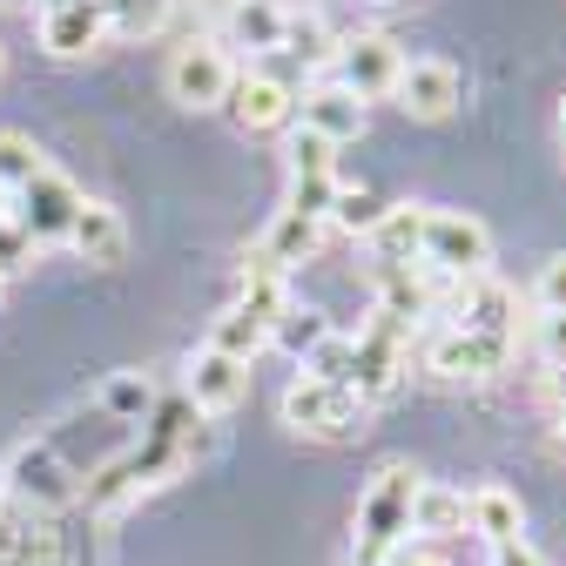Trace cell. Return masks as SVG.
Returning a JSON list of instances; mask_svg holds the SVG:
<instances>
[{
  "label": "cell",
  "mask_w": 566,
  "mask_h": 566,
  "mask_svg": "<svg viewBox=\"0 0 566 566\" xmlns=\"http://www.w3.org/2000/svg\"><path fill=\"white\" fill-rule=\"evenodd\" d=\"M0 223H8V196H0Z\"/></svg>",
  "instance_id": "60d3db41"
},
{
  "label": "cell",
  "mask_w": 566,
  "mask_h": 566,
  "mask_svg": "<svg viewBox=\"0 0 566 566\" xmlns=\"http://www.w3.org/2000/svg\"><path fill=\"white\" fill-rule=\"evenodd\" d=\"M304 378H331V385H350V337L344 331H331L311 358H304Z\"/></svg>",
  "instance_id": "4dcf8cb0"
},
{
  "label": "cell",
  "mask_w": 566,
  "mask_h": 566,
  "mask_svg": "<svg viewBox=\"0 0 566 566\" xmlns=\"http://www.w3.org/2000/svg\"><path fill=\"white\" fill-rule=\"evenodd\" d=\"M196 8H202L209 21H230V8H237V0H196Z\"/></svg>",
  "instance_id": "d590c367"
},
{
  "label": "cell",
  "mask_w": 566,
  "mask_h": 566,
  "mask_svg": "<svg viewBox=\"0 0 566 566\" xmlns=\"http://www.w3.org/2000/svg\"><path fill=\"white\" fill-rule=\"evenodd\" d=\"M446 311H452V324H459V331H485V337H520V297L506 291L500 276H472V283H452Z\"/></svg>",
  "instance_id": "7c38bea8"
},
{
  "label": "cell",
  "mask_w": 566,
  "mask_h": 566,
  "mask_svg": "<svg viewBox=\"0 0 566 566\" xmlns=\"http://www.w3.org/2000/svg\"><path fill=\"white\" fill-rule=\"evenodd\" d=\"M223 115L243 135H276V128H297V88L276 82V75H237Z\"/></svg>",
  "instance_id": "30bf717a"
},
{
  "label": "cell",
  "mask_w": 566,
  "mask_h": 566,
  "mask_svg": "<svg viewBox=\"0 0 566 566\" xmlns=\"http://www.w3.org/2000/svg\"><path fill=\"white\" fill-rule=\"evenodd\" d=\"M337 176H297L291 182V202H283V209H291V217H311V223H331V202H337Z\"/></svg>",
  "instance_id": "f546056e"
},
{
  "label": "cell",
  "mask_w": 566,
  "mask_h": 566,
  "mask_svg": "<svg viewBox=\"0 0 566 566\" xmlns=\"http://www.w3.org/2000/svg\"><path fill=\"white\" fill-rule=\"evenodd\" d=\"M324 337H331V324H324L317 311H297V304L283 311V317H276V331H270V344H283L291 358H311V350H317Z\"/></svg>",
  "instance_id": "83f0119b"
},
{
  "label": "cell",
  "mask_w": 566,
  "mask_h": 566,
  "mask_svg": "<svg viewBox=\"0 0 566 566\" xmlns=\"http://www.w3.org/2000/svg\"><path fill=\"white\" fill-rule=\"evenodd\" d=\"M398 75H405V48L391 41V34H350V41H337L331 48V82L337 88H350L365 108L371 102H385L391 88H398Z\"/></svg>",
  "instance_id": "277c9868"
},
{
  "label": "cell",
  "mask_w": 566,
  "mask_h": 566,
  "mask_svg": "<svg viewBox=\"0 0 566 566\" xmlns=\"http://www.w3.org/2000/svg\"><path fill=\"white\" fill-rule=\"evenodd\" d=\"M418 566H446V559H432V553H424V559H418Z\"/></svg>",
  "instance_id": "ab89813d"
},
{
  "label": "cell",
  "mask_w": 566,
  "mask_h": 566,
  "mask_svg": "<svg viewBox=\"0 0 566 566\" xmlns=\"http://www.w3.org/2000/svg\"><path fill=\"white\" fill-rule=\"evenodd\" d=\"M411 492H418V465H405V459L378 465L358 513H350V559L358 566H378L398 539H411Z\"/></svg>",
  "instance_id": "6da1fadb"
},
{
  "label": "cell",
  "mask_w": 566,
  "mask_h": 566,
  "mask_svg": "<svg viewBox=\"0 0 566 566\" xmlns=\"http://www.w3.org/2000/svg\"><path fill=\"white\" fill-rule=\"evenodd\" d=\"M67 250H75L82 263H95V270H115V263L128 256V223H122V209H115V202H88V196H82L75 230H67Z\"/></svg>",
  "instance_id": "2e32d148"
},
{
  "label": "cell",
  "mask_w": 566,
  "mask_h": 566,
  "mask_svg": "<svg viewBox=\"0 0 566 566\" xmlns=\"http://www.w3.org/2000/svg\"><path fill=\"white\" fill-rule=\"evenodd\" d=\"M283 21H291V8H283V0H237L223 28H230L237 48L270 54V48H283Z\"/></svg>",
  "instance_id": "ffe728a7"
},
{
  "label": "cell",
  "mask_w": 566,
  "mask_h": 566,
  "mask_svg": "<svg viewBox=\"0 0 566 566\" xmlns=\"http://www.w3.org/2000/svg\"><path fill=\"white\" fill-rule=\"evenodd\" d=\"M102 411H108V418L142 424V418L156 411V385L142 378V371H108V378H102Z\"/></svg>",
  "instance_id": "603a6c76"
},
{
  "label": "cell",
  "mask_w": 566,
  "mask_h": 566,
  "mask_svg": "<svg viewBox=\"0 0 566 566\" xmlns=\"http://www.w3.org/2000/svg\"><path fill=\"white\" fill-rule=\"evenodd\" d=\"M263 344H270V331H263V324H256L243 304H230L217 324H209V350H223V358H243V365H250Z\"/></svg>",
  "instance_id": "7402d4cb"
},
{
  "label": "cell",
  "mask_w": 566,
  "mask_h": 566,
  "mask_svg": "<svg viewBox=\"0 0 566 566\" xmlns=\"http://www.w3.org/2000/svg\"><path fill=\"white\" fill-rule=\"evenodd\" d=\"M539 358H546L553 371H566V311H546V317H539Z\"/></svg>",
  "instance_id": "d6a6232c"
},
{
  "label": "cell",
  "mask_w": 566,
  "mask_h": 566,
  "mask_svg": "<svg viewBox=\"0 0 566 566\" xmlns=\"http://www.w3.org/2000/svg\"><path fill=\"white\" fill-rule=\"evenodd\" d=\"M54 566H61V559H54Z\"/></svg>",
  "instance_id": "ee69618b"
},
{
  "label": "cell",
  "mask_w": 566,
  "mask_h": 566,
  "mask_svg": "<svg viewBox=\"0 0 566 566\" xmlns=\"http://www.w3.org/2000/svg\"><path fill=\"white\" fill-rule=\"evenodd\" d=\"M41 169H48V163H41V149H34V142H28L21 128H0V196L14 202V196H21V189L41 176Z\"/></svg>",
  "instance_id": "d4e9b609"
},
{
  "label": "cell",
  "mask_w": 566,
  "mask_h": 566,
  "mask_svg": "<svg viewBox=\"0 0 566 566\" xmlns=\"http://www.w3.org/2000/svg\"><path fill=\"white\" fill-rule=\"evenodd\" d=\"M108 41V14L102 0H41V48L61 61H82Z\"/></svg>",
  "instance_id": "8fae6325"
},
{
  "label": "cell",
  "mask_w": 566,
  "mask_h": 566,
  "mask_svg": "<svg viewBox=\"0 0 566 566\" xmlns=\"http://www.w3.org/2000/svg\"><path fill=\"white\" fill-rule=\"evenodd\" d=\"M378 8H391V0H378Z\"/></svg>",
  "instance_id": "7bdbcfd3"
},
{
  "label": "cell",
  "mask_w": 566,
  "mask_h": 566,
  "mask_svg": "<svg viewBox=\"0 0 566 566\" xmlns=\"http://www.w3.org/2000/svg\"><path fill=\"white\" fill-rule=\"evenodd\" d=\"M243 391H250V365H243V358H223V350H209V344L189 358L182 398H189L196 411L223 418V411H237V405H243Z\"/></svg>",
  "instance_id": "4fadbf2b"
},
{
  "label": "cell",
  "mask_w": 566,
  "mask_h": 566,
  "mask_svg": "<svg viewBox=\"0 0 566 566\" xmlns=\"http://www.w3.org/2000/svg\"><path fill=\"white\" fill-rule=\"evenodd\" d=\"M283 54H297L304 67H324V61H331L324 21H317V14H291V21H283Z\"/></svg>",
  "instance_id": "f1b7e54d"
},
{
  "label": "cell",
  "mask_w": 566,
  "mask_h": 566,
  "mask_svg": "<svg viewBox=\"0 0 566 566\" xmlns=\"http://www.w3.org/2000/svg\"><path fill=\"white\" fill-rule=\"evenodd\" d=\"M553 446H559V452H566V398H559V405H553Z\"/></svg>",
  "instance_id": "8d00e7d4"
},
{
  "label": "cell",
  "mask_w": 566,
  "mask_h": 566,
  "mask_svg": "<svg viewBox=\"0 0 566 566\" xmlns=\"http://www.w3.org/2000/svg\"><path fill=\"white\" fill-rule=\"evenodd\" d=\"M297 128H317L324 142H358L365 135V102L350 95V88H337V82H317L304 102H297Z\"/></svg>",
  "instance_id": "e0dca14e"
},
{
  "label": "cell",
  "mask_w": 566,
  "mask_h": 566,
  "mask_svg": "<svg viewBox=\"0 0 566 566\" xmlns=\"http://www.w3.org/2000/svg\"><path fill=\"white\" fill-rule=\"evenodd\" d=\"M391 102H398L411 122H446V115L465 102V75H459L452 61H439V54H418V61H405Z\"/></svg>",
  "instance_id": "9c48e42d"
},
{
  "label": "cell",
  "mask_w": 566,
  "mask_h": 566,
  "mask_svg": "<svg viewBox=\"0 0 566 566\" xmlns=\"http://www.w3.org/2000/svg\"><path fill=\"white\" fill-rule=\"evenodd\" d=\"M465 533H479L485 546L526 539V513H520V492H506V485H479V492H465Z\"/></svg>",
  "instance_id": "ac0fdd59"
},
{
  "label": "cell",
  "mask_w": 566,
  "mask_h": 566,
  "mask_svg": "<svg viewBox=\"0 0 566 566\" xmlns=\"http://www.w3.org/2000/svg\"><path fill=\"white\" fill-rule=\"evenodd\" d=\"M533 304H539V317H546V311H566V250L539 263V276H533Z\"/></svg>",
  "instance_id": "1f68e13d"
},
{
  "label": "cell",
  "mask_w": 566,
  "mask_h": 566,
  "mask_svg": "<svg viewBox=\"0 0 566 566\" xmlns=\"http://www.w3.org/2000/svg\"><path fill=\"white\" fill-rule=\"evenodd\" d=\"M492 566H546V559H539V546H526V539H506V546H492Z\"/></svg>",
  "instance_id": "e575fe53"
},
{
  "label": "cell",
  "mask_w": 566,
  "mask_h": 566,
  "mask_svg": "<svg viewBox=\"0 0 566 566\" xmlns=\"http://www.w3.org/2000/svg\"><path fill=\"white\" fill-rule=\"evenodd\" d=\"M237 82V61L223 54V41H182L169 54V102L202 115V108H223Z\"/></svg>",
  "instance_id": "8992f818"
},
{
  "label": "cell",
  "mask_w": 566,
  "mask_h": 566,
  "mask_svg": "<svg viewBox=\"0 0 566 566\" xmlns=\"http://www.w3.org/2000/svg\"><path fill=\"white\" fill-rule=\"evenodd\" d=\"M0 539H8V506H0Z\"/></svg>",
  "instance_id": "f35d334b"
},
{
  "label": "cell",
  "mask_w": 566,
  "mask_h": 566,
  "mask_svg": "<svg viewBox=\"0 0 566 566\" xmlns=\"http://www.w3.org/2000/svg\"><path fill=\"white\" fill-rule=\"evenodd\" d=\"M8 492H14L28 513H54V506L75 500L82 485H75V472L54 459V446H28V452L8 465Z\"/></svg>",
  "instance_id": "5bb4252c"
},
{
  "label": "cell",
  "mask_w": 566,
  "mask_h": 566,
  "mask_svg": "<svg viewBox=\"0 0 566 566\" xmlns=\"http://www.w3.org/2000/svg\"><path fill=\"white\" fill-rule=\"evenodd\" d=\"M424 270H439V276H492V237L479 217H459V209H424V250H418Z\"/></svg>",
  "instance_id": "3957f363"
},
{
  "label": "cell",
  "mask_w": 566,
  "mask_h": 566,
  "mask_svg": "<svg viewBox=\"0 0 566 566\" xmlns=\"http://www.w3.org/2000/svg\"><path fill=\"white\" fill-rule=\"evenodd\" d=\"M559 135H566V95H559Z\"/></svg>",
  "instance_id": "74e56055"
},
{
  "label": "cell",
  "mask_w": 566,
  "mask_h": 566,
  "mask_svg": "<svg viewBox=\"0 0 566 566\" xmlns=\"http://www.w3.org/2000/svg\"><path fill=\"white\" fill-rule=\"evenodd\" d=\"M465 533V492L439 485V479H418L411 492V539H459Z\"/></svg>",
  "instance_id": "d6986e66"
},
{
  "label": "cell",
  "mask_w": 566,
  "mask_h": 566,
  "mask_svg": "<svg viewBox=\"0 0 566 566\" xmlns=\"http://www.w3.org/2000/svg\"><path fill=\"white\" fill-rule=\"evenodd\" d=\"M28 263H34V243H28V237L14 230V217H8V223H0V276H14V270H28Z\"/></svg>",
  "instance_id": "836d02e7"
},
{
  "label": "cell",
  "mask_w": 566,
  "mask_h": 566,
  "mask_svg": "<svg viewBox=\"0 0 566 566\" xmlns=\"http://www.w3.org/2000/svg\"><path fill=\"white\" fill-rule=\"evenodd\" d=\"M75 209H82V189L67 182L61 169H41V176L8 202V217H14V230L41 250V243H67V230H75Z\"/></svg>",
  "instance_id": "52a82bcc"
},
{
  "label": "cell",
  "mask_w": 566,
  "mask_h": 566,
  "mask_svg": "<svg viewBox=\"0 0 566 566\" xmlns=\"http://www.w3.org/2000/svg\"><path fill=\"white\" fill-rule=\"evenodd\" d=\"M411 331H418V324H405V317H391V311H371V324L350 337V391H358L365 405H378V398L398 391L405 358H411Z\"/></svg>",
  "instance_id": "7a4b0ae2"
},
{
  "label": "cell",
  "mask_w": 566,
  "mask_h": 566,
  "mask_svg": "<svg viewBox=\"0 0 566 566\" xmlns=\"http://www.w3.org/2000/svg\"><path fill=\"white\" fill-rule=\"evenodd\" d=\"M385 196L378 189H337V202H331V223L324 230H344V237H371L378 223H385Z\"/></svg>",
  "instance_id": "cb8c5ba5"
},
{
  "label": "cell",
  "mask_w": 566,
  "mask_h": 566,
  "mask_svg": "<svg viewBox=\"0 0 566 566\" xmlns=\"http://www.w3.org/2000/svg\"><path fill=\"white\" fill-rule=\"evenodd\" d=\"M263 331H276V317L291 311V283L283 276H270V270H243V297H237Z\"/></svg>",
  "instance_id": "484cf974"
},
{
  "label": "cell",
  "mask_w": 566,
  "mask_h": 566,
  "mask_svg": "<svg viewBox=\"0 0 566 566\" xmlns=\"http://www.w3.org/2000/svg\"><path fill=\"white\" fill-rule=\"evenodd\" d=\"M365 418V398L350 385H331V378H297L283 391V424L304 439H350Z\"/></svg>",
  "instance_id": "5b68a950"
},
{
  "label": "cell",
  "mask_w": 566,
  "mask_h": 566,
  "mask_svg": "<svg viewBox=\"0 0 566 566\" xmlns=\"http://www.w3.org/2000/svg\"><path fill=\"white\" fill-rule=\"evenodd\" d=\"M0 75H8V48H0Z\"/></svg>",
  "instance_id": "b9f144b4"
},
{
  "label": "cell",
  "mask_w": 566,
  "mask_h": 566,
  "mask_svg": "<svg viewBox=\"0 0 566 566\" xmlns=\"http://www.w3.org/2000/svg\"><path fill=\"white\" fill-rule=\"evenodd\" d=\"M371 250H378V263H418V250H424V209L418 202H391L385 223L371 230Z\"/></svg>",
  "instance_id": "44dd1931"
},
{
  "label": "cell",
  "mask_w": 566,
  "mask_h": 566,
  "mask_svg": "<svg viewBox=\"0 0 566 566\" xmlns=\"http://www.w3.org/2000/svg\"><path fill=\"white\" fill-rule=\"evenodd\" d=\"M317 243H324V223H311V217H291V209H276V223H270V230H263V243L243 256V270L291 276L297 263H311V256H317Z\"/></svg>",
  "instance_id": "9a60e30c"
},
{
  "label": "cell",
  "mask_w": 566,
  "mask_h": 566,
  "mask_svg": "<svg viewBox=\"0 0 566 566\" xmlns=\"http://www.w3.org/2000/svg\"><path fill=\"white\" fill-rule=\"evenodd\" d=\"M424 365H432V378L446 385H479V378H500L513 365V337H485V331H439L432 350H424Z\"/></svg>",
  "instance_id": "ba28073f"
},
{
  "label": "cell",
  "mask_w": 566,
  "mask_h": 566,
  "mask_svg": "<svg viewBox=\"0 0 566 566\" xmlns=\"http://www.w3.org/2000/svg\"><path fill=\"white\" fill-rule=\"evenodd\" d=\"M283 163H291V182H297V176H337V142H324L317 128H291V142H283Z\"/></svg>",
  "instance_id": "4316f807"
}]
</instances>
